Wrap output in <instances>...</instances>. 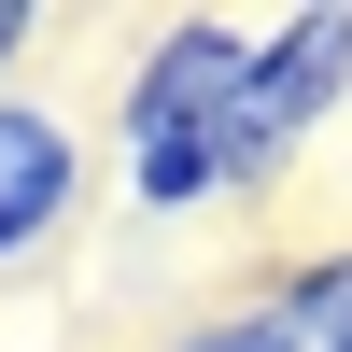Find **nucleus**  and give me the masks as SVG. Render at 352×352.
Returning a JSON list of instances; mask_svg holds the SVG:
<instances>
[{
    "label": "nucleus",
    "instance_id": "nucleus-5",
    "mask_svg": "<svg viewBox=\"0 0 352 352\" xmlns=\"http://www.w3.org/2000/svg\"><path fill=\"white\" fill-rule=\"evenodd\" d=\"M169 352H282V310H268V296H226V310H197Z\"/></svg>",
    "mask_w": 352,
    "mask_h": 352
},
{
    "label": "nucleus",
    "instance_id": "nucleus-1",
    "mask_svg": "<svg viewBox=\"0 0 352 352\" xmlns=\"http://www.w3.org/2000/svg\"><path fill=\"white\" fill-rule=\"evenodd\" d=\"M240 71H254V28H240V14H169V28H141L127 85H113L127 212L184 226V212L226 197V113H240Z\"/></svg>",
    "mask_w": 352,
    "mask_h": 352
},
{
    "label": "nucleus",
    "instance_id": "nucleus-2",
    "mask_svg": "<svg viewBox=\"0 0 352 352\" xmlns=\"http://www.w3.org/2000/svg\"><path fill=\"white\" fill-rule=\"evenodd\" d=\"M352 99V0H310V14L254 28L240 113H226V212H268L296 184V155L324 141V113Z\"/></svg>",
    "mask_w": 352,
    "mask_h": 352
},
{
    "label": "nucleus",
    "instance_id": "nucleus-4",
    "mask_svg": "<svg viewBox=\"0 0 352 352\" xmlns=\"http://www.w3.org/2000/svg\"><path fill=\"white\" fill-rule=\"evenodd\" d=\"M268 310H282V352H352V240L296 254V268L268 282Z\"/></svg>",
    "mask_w": 352,
    "mask_h": 352
},
{
    "label": "nucleus",
    "instance_id": "nucleus-3",
    "mask_svg": "<svg viewBox=\"0 0 352 352\" xmlns=\"http://www.w3.org/2000/svg\"><path fill=\"white\" fill-rule=\"evenodd\" d=\"M85 226V127L56 99H0V268H43Z\"/></svg>",
    "mask_w": 352,
    "mask_h": 352
},
{
    "label": "nucleus",
    "instance_id": "nucleus-6",
    "mask_svg": "<svg viewBox=\"0 0 352 352\" xmlns=\"http://www.w3.org/2000/svg\"><path fill=\"white\" fill-rule=\"evenodd\" d=\"M28 43H43V14H28V0H0V71H14Z\"/></svg>",
    "mask_w": 352,
    "mask_h": 352
}]
</instances>
